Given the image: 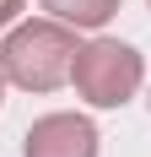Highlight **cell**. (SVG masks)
<instances>
[{"label":"cell","mask_w":151,"mask_h":157,"mask_svg":"<svg viewBox=\"0 0 151 157\" xmlns=\"http://www.w3.org/2000/svg\"><path fill=\"white\" fill-rule=\"evenodd\" d=\"M43 11L54 16V22H65V27H108L113 16H119V0H43Z\"/></svg>","instance_id":"obj_4"},{"label":"cell","mask_w":151,"mask_h":157,"mask_svg":"<svg viewBox=\"0 0 151 157\" xmlns=\"http://www.w3.org/2000/svg\"><path fill=\"white\" fill-rule=\"evenodd\" d=\"M76 27L43 16V22H16L0 44V76L22 92H54L70 81L76 65Z\"/></svg>","instance_id":"obj_1"},{"label":"cell","mask_w":151,"mask_h":157,"mask_svg":"<svg viewBox=\"0 0 151 157\" xmlns=\"http://www.w3.org/2000/svg\"><path fill=\"white\" fill-rule=\"evenodd\" d=\"M0 103H6V76H0Z\"/></svg>","instance_id":"obj_6"},{"label":"cell","mask_w":151,"mask_h":157,"mask_svg":"<svg viewBox=\"0 0 151 157\" xmlns=\"http://www.w3.org/2000/svg\"><path fill=\"white\" fill-rule=\"evenodd\" d=\"M70 81H76V92L87 98L92 109H119V103H130L140 92L146 60H140V49L119 44V38H92V44L76 49Z\"/></svg>","instance_id":"obj_2"},{"label":"cell","mask_w":151,"mask_h":157,"mask_svg":"<svg viewBox=\"0 0 151 157\" xmlns=\"http://www.w3.org/2000/svg\"><path fill=\"white\" fill-rule=\"evenodd\" d=\"M97 125L87 114H43L22 136V157H97Z\"/></svg>","instance_id":"obj_3"},{"label":"cell","mask_w":151,"mask_h":157,"mask_svg":"<svg viewBox=\"0 0 151 157\" xmlns=\"http://www.w3.org/2000/svg\"><path fill=\"white\" fill-rule=\"evenodd\" d=\"M16 11H22V0H0V27H11Z\"/></svg>","instance_id":"obj_5"},{"label":"cell","mask_w":151,"mask_h":157,"mask_svg":"<svg viewBox=\"0 0 151 157\" xmlns=\"http://www.w3.org/2000/svg\"><path fill=\"white\" fill-rule=\"evenodd\" d=\"M146 6H151V0H146Z\"/></svg>","instance_id":"obj_7"}]
</instances>
